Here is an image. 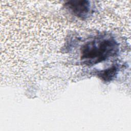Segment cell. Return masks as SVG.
<instances>
[{
    "instance_id": "cell-1",
    "label": "cell",
    "mask_w": 131,
    "mask_h": 131,
    "mask_svg": "<svg viewBox=\"0 0 131 131\" xmlns=\"http://www.w3.org/2000/svg\"><path fill=\"white\" fill-rule=\"evenodd\" d=\"M118 49V44L113 38L92 40L81 48V60L86 65L93 66L116 55Z\"/></svg>"
},
{
    "instance_id": "cell-2",
    "label": "cell",
    "mask_w": 131,
    "mask_h": 131,
    "mask_svg": "<svg viewBox=\"0 0 131 131\" xmlns=\"http://www.w3.org/2000/svg\"><path fill=\"white\" fill-rule=\"evenodd\" d=\"M66 6L74 15L81 18L88 16L90 8L89 2L85 0L70 1L66 3Z\"/></svg>"
},
{
    "instance_id": "cell-3",
    "label": "cell",
    "mask_w": 131,
    "mask_h": 131,
    "mask_svg": "<svg viewBox=\"0 0 131 131\" xmlns=\"http://www.w3.org/2000/svg\"><path fill=\"white\" fill-rule=\"evenodd\" d=\"M117 72V67L113 66L107 69L98 71L97 74L99 78L105 82H109L116 77Z\"/></svg>"
}]
</instances>
